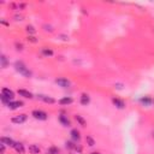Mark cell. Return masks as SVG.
<instances>
[{"mask_svg":"<svg viewBox=\"0 0 154 154\" xmlns=\"http://www.w3.org/2000/svg\"><path fill=\"white\" fill-rule=\"evenodd\" d=\"M25 31L29 34V36H34L36 34V29L32 26V25H26L25 26Z\"/></svg>","mask_w":154,"mask_h":154,"instance_id":"cell-21","label":"cell"},{"mask_svg":"<svg viewBox=\"0 0 154 154\" xmlns=\"http://www.w3.org/2000/svg\"><path fill=\"white\" fill-rule=\"evenodd\" d=\"M75 119H76V122H77L81 126H85V125H87V120H85L81 114H76V116H75Z\"/></svg>","mask_w":154,"mask_h":154,"instance_id":"cell-20","label":"cell"},{"mask_svg":"<svg viewBox=\"0 0 154 154\" xmlns=\"http://www.w3.org/2000/svg\"><path fill=\"white\" fill-rule=\"evenodd\" d=\"M43 28H45V31H49V32H52V31H53V28H52V25L45 24V25H43Z\"/></svg>","mask_w":154,"mask_h":154,"instance_id":"cell-27","label":"cell"},{"mask_svg":"<svg viewBox=\"0 0 154 154\" xmlns=\"http://www.w3.org/2000/svg\"><path fill=\"white\" fill-rule=\"evenodd\" d=\"M59 153H60V150H59V148L55 147V146H51V147L48 148V150H47V154H59Z\"/></svg>","mask_w":154,"mask_h":154,"instance_id":"cell-22","label":"cell"},{"mask_svg":"<svg viewBox=\"0 0 154 154\" xmlns=\"http://www.w3.org/2000/svg\"><path fill=\"white\" fill-rule=\"evenodd\" d=\"M31 116L35 119H37V120H46L48 118V113L45 112V111H42V109H34L31 112Z\"/></svg>","mask_w":154,"mask_h":154,"instance_id":"cell-2","label":"cell"},{"mask_svg":"<svg viewBox=\"0 0 154 154\" xmlns=\"http://www.w3.org/2000/svg\"><path fill=\"white\" fill-rule=\"evenodd\" d=\"M85 141H87V144H88L89 147H94V146H95V140H94L91 136H87V137H85Z\"/></svg>","mask_w":154,"mask_h":154,"instance_id":"cell-23","label":"cell"},{"mask_svg":"<svg viewBox=\"0 0 154 154\" xmlns=\"http://www.w3.org/2000/svg\"><path fill=\"white\" fill-rule=\"evenodd\" d=\"M1 94H2L4 96H6L8 100H13V99H14V91L11 90V89L7 88V87H4V88L1 89Z\"/></svg>","mask_w":154,"mask_h":154,"instance_id":"cell-8","label":"cell"},{"mask_svg":"<svg viewBox=\"0 0 154 154\" xmlns=\"http://www.w3.org/2000/svg\"><path fill=\"white\" fill-rule=\"evenodd\" d=\"M28 119V114L26 113H20V114H17V116H13L11 118V122L13 124H23L25 123Z\"/></svg>","mask_w":154,"mask_h":154,"instance_id":"cell-3","label":"cell"},{"mask_svg":"<svg viewBox=\"0 0 154 154\" xmlns=\"http://www.w3.org/2000/svg\"><path fill=\"white\" fill-rule=\"evenodd\" d=\"M58 102H59V105H61V106H69V105H71V103L73 102V99H72L71 96H64V97H61Z\"/></svg>","mask_w":154,"mask_h":154,"instance_id":"cell-14","label":"cell"},{"mask_svg":"<svg viewBox=\"0 0 154 154\" xmlns=\"http://www.w3.org/2000/svg\"><path fill=\"white\" fill-rule=\"evenodd\" d=\"M79 102H81V105H83V106H87V105H89V102H90V96H89L87 93H83V94H81V97H79Z\"/></svg>","mask_w":154,"mask_h":154,"instance_id":"cell-15","label":"cell"},{"mask_svg":"<svg viewBox=\"0 0 154 154\" xmlns=\"http://www.w3.org/2000/svg\"><path fill=\"white\" fill-rule=\"evenodd\" d=\"M26 40H28L29 42H31V43H36V42H37V38H36L35 36H28Z\"/></svg>","mask_w":154,"mask_h":154,"instance_id":"cell-26","label":"cell"},{"mask_svg":"<svg viewBox=\"0 0 154 154\" xmlns=\"http://www.w3.org/2000/svg\"><path fill=\"white\" fill-rule=\"evenodd\" d=\"M114 88H117V89H123V84H122V83H117V84H114Z\"/></svg>","mask_w":154,"mask_h":154,"instance_id":"cell-31","label":"cell"},{"mask_svg":"<svg viewBox=\"0 0 154 154\" xmlns=\"http://www.w3.org/2000/svg\"><path fill=\"white\" fill-rule=\"evenodd\" d=\"M58 120L60 122V124H61L63 126H71V120H70L69 117L65 116V114H60V116L58 117Z\"/></svg>","mask_w":154,"mask_h":154,"instance_id":"cell-10","label":"cell"},{"mask_svg":"<svg viewBox=\"0 0 154 154\" xmlns=\"http://www.w3.org/2000/svg\"><path fill=\"white\" fill-rule=\"evenodd\" d=\"M37 99L43 101L45 103H48V105H52V103H55V99L49 96V95H43V94H38L37 95Z\"/></svg>","mask_w":154,"mask_h":154,"instance_id":"cell-6","label":"cell"},{"mask_svg":"<svg viewBox=\"0 0 154 154\" xmlns=\"http://www.w3.org/2000/svg\"><path fill=\"white\" fill-rule=\"evenodd\" d=\"M25 6H26V4H24V2H20V4H18V11H22V10H24V8H25Z\"/></svg>","mask_w":154,"mask_h":154,"instance_id":"cell-28","label":"cell"},{"mask_svg":"<svg viewBox=\"0 0 154 154\" xmlns=\"http://www.w3.org/2000/svg\"><path fill=\"white\" fill-rule=\"evenodd\" d=\"M14 69L17 72H19L22 76H24L25 78H30L32 77V72L29 70V67L22 61V60H16L14 61Z\"/></svg>","mask_w":154,"mask_h":154,"instance_id":"cell-1","label":"cell"},{"mask_svg":"<svg viewBox=\"0 0 154 154\" xmlns=\"http://www.w3.org/2000/svg\"><path fill=\"white\" fill-rule=\"evenodd\" d=\"M70 136H71V140L73 142H79V140H81V132L77 129H72L70 131Z\"/></svg>","mask_w":154,"mask_h":154,"instance_id":"cell-13","label":"cell"},{"mask_svg":"<svg viewBox=\"0 0 154 154\" xmlns=\"http://www.w3.org/2000/svg\"><path fill=\"white\" fill-rule=\"evenodd\" d=\"M75 152H77V153H82V147H81L79 144H77V143H76V146H75Z\"/></svg>","mask_w":154,"mask_h":154,"instance_id":"cell-29","label":"cell"},{"mask_svg":"<svg viewBox=\"0 0 154 154\" xmlns=\"http://www.w3.org/2000/svg\"><path fill=\"white\" fill-rule=\"evenodd\" d=\"M5 150H6V146H5L4 143H1V144H0V154H4Z\"/></svg>","mask_w":154,"mask_h":154,"instance_id":"cell-30","label":"cell"},{"mask_svg":"<svg viewBox=\"0 0 154 154\" xmlns=\"http://www.w3.org/2000/svg\"><path fill=\"white\" fill-rule=\"evenodd\" d=\"M17 93H18L19 96H22V97H24V99H32V97H34L32 93H30V91L26 90V89H18Z\"/></svg>","mask_w":154,"mask_h":154,"instance_id":"cell-12","label":"cell"},{"mask_svg":"<svg viewBox=\"0 0 154 154\" xmlns=\"http://www.w3.org/2000/svg\"><path fill=\"white\" fill-rule=\"evenodd\" d=\"M90 154H101V153H100V152H91Z\"/></svg>","mask_w":154,"mask_h":154,"instance_id":"cell-34","label":"cell"},{"mask_svg":"<svg viewBox=\"0 0 154 154\" xmlns=\"http://www.w3.org/2000/svg\"><path fill=\"white\" fill-rule=\"evenodd\" d=\"M111 101H112V103H113L114 107H117V108H119V109H124V108H125V101H124V100L113 96V97L111 99Z\"/></svg>","mask_w":154,"mask_h":154,"instance_id":"cell-4","label":"cell"},{"mask_svg":"<svg viewBox=\"0 0 154 154\" xmlns=\"http://www.w3.org/2000/svg\"><path fill=\"white\" fill-rule=\"evenodd\" d=\"M40 152H41V148L38 147V144H30L29 146V153L30 154H40Z\"/></svg>","mask_w":154,"mask_h":154,"instance_id":"cell-17","label":"cell"},{"mask_svg":"<svg viewBox=\"0 0 154 154\" xmlns=\"http://www.w3.org/2000/svg\"><path fill=\"white\" fill-rule=\"evenodd\" d=\"M140 103L143 106H152L154 103V99L150 96H142L140 99Z\"/></svg>","mask_w":154,"mask_h":154,"instance_id":"cell-11","label":"cell"},{"mask_svg":"<svg viewBox=\"0 0 154 154\" xmlns=\"http://www.w3.org/2000/svg\"><path fill=\"white\" fill-rule=\"evenodd\" d=\"M1 24H2V25H6V26H8V25H10V24H8L7 22H5L4 19H1Z\"/></svg>","mask_w":154,"mask_h":154,"instance_id":"cell-33","label":"cell"},{"mask_svg":"<svg viewBox=\"0 0 154 154\" xmlns=\"http://www.w3.org/2000/svg\"><path fill=\"white\" fill-rule=\"evenodd\" d=\"M76 143H77V142L66 141V142H65V146H66V148H69V149H71V150H75V146H76Z\"/></svg>","mask_w":154,"mask_h":154,"instance_id":"cell-24","label":"cell"},{"mask_svg":"<svg viewBox=\"0 0 154 154\" xmlns=\"http://www.w3.org/2000/svg\"><path fill=\"white\" fill-rule=\"evenodd\" d=\"M23 106H24V102L23 101H14V100H12V101L8 102V105L6 107L10 108V109H17V108H20Z\"/></svg>","mask_w":154,"mask_h":154,"instance_id":"cell-9","label":"cell"},{"mask_svg":"<svg viewBox=\"0 0 154 154\" xmlns=\"http://www.w3.org/2000/svg\"><path fill=\"white\" fill-rule=\"evenodd\" d=\"M0 64H1V67H2V69H6V67L8 66L10 63H8V59L6 58L5 54H1V55H0Z\"/></svg>","mask_w":154,"mask_h":154,"instance_id":"cell-18","label":"cell"},{"mask_svg":"<svg viewBox=\"0 0 154 154\" xmlns=\"http://www.w3.org/2000/svg\"><path fill=\"white\" fill-rule=\"evenodd\" d=\"M55 83L61 87V88H69L71 85V82L67 79V78H64V77H59V78H55Z\"/></svg>","mask_w":154,"mask_h":154,"instance_id":"cell-5","label":"cell"},{"mask_svg":"<svg viewBox=\"0 0 154 154\" xmlns=\"http://www.w3.org/2000/svg\"><path fill=\"white\" fill-rule=\"evenodd\" d=\"M0 142L4 143L6 147H11V148H13L14 144H16V141H13V140H12L11 137H8V136H1V137H0Z\"/></svg>","mask_w":154,"mask_h":154,"instance_id":"cell-7","label":"cell"},{"mask_svg":"<svg viewBox=\"0 0 154 154\" xmlns=\"http://www.w3.org/2000/svg\"><path fill=\"white\" fill-rule=\"evenodd\" d=\"M14 18H16V20H22V19H23V17H22V16H18V14H16Z\"/></svg>","mask_w":154,"mask_h":154,"instance_id":"cell-32","label":"cell"},{"mask_svg":"<svg viewBox=\"0 0 154 154\" xmlns=\"http://www.w3.org/2000/svg\"><path fill=\"white\" fill-rule=\"evenodd\" d=\"M14 47H16V49H17V51H23V49H24L23 43H22V42H18V41H16V42H14Z\"/></svg>","mask_w":154,"mask_h":154,"instance_id":"cell-25","label":"cell"},{"mask_svg":"<svg viewBox=\"0 0 154 154\" xmlns=\"http://www.w3.org/2000/svg\"><path fill=\"white\" fill-rule=\"evenodd\" d=\"M13 149H14V150H16L18 154H24V153H25L24 144H23V143H20V142H16V144H14Z\"/></svg>","mask_w":154,"mask_h":154,"instance_id":"cell-16","label":"cell"},{"mask_svg":"<svg viewBox=\"0 0 154 154\" xmlns=\"http://www.w3.org/2000/svg\"><path fill=\"white\" fill-rule=\"evenodd\" d=\"M41 53H42V55H45V57H52V55L54 54V52H53L51 48H47V47H42V48H41Z\"/></svg>","mask_w":154,"mask_h":154,"instance_id":"cell-19","label":"cell"}]
</instances>
